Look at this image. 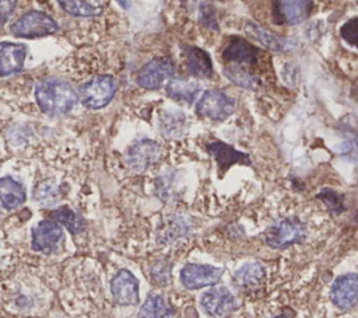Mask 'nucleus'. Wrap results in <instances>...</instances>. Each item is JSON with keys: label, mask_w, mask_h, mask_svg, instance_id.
Listing matches in <instances>:
<instances>
[{"label": "nucleus", "mask_w": 358, "mask_h": 318, "mask_svg": "<svg viewBox=\"0 0 358 318\" xmlns=\"http://www.w3.org/2000/svg\"><path fill=\"white\" fill-rule=\"evenodd\" d=\"M35 98L45 113L59 116L70 112L76 106L78 92L69 81L59 77H48L36 84Z\"/></svg>", "instance_id": "f257e3e1"}, {"label": "nucleus", "mask_w": 358, "mask_h": 318, "mask_svg": "<svg viewBox=\"0 0 358 318\" xmlns=\"http://www.w3.org/2000/svg\"><path fill=\"white\" fill-rule=\"evenodd\" d=\"M117 84L109 74L95 76L78 87V98L90 109L106 106L115 97Z\"/></svg>", "instance_id": "f03ea898"}, {"label": "nucleus", "mask_w": 358, "mask_h": 318, "mask_svg": "<svg viewBox=\"0 0 358 318\" xmlns=\"http://www.w3.org/2000/svg\"><path fill=\"white\" fill-rule=\"evenodd\" d=\"M59 29L57 22L46 13L31 10L22 14L13 25L11 32L18 38H38L55 34Z\"/></svg>", "instance_id": "7ed1b4c3"}, {"label": "nucleus", "mask_w": 358, "mask_h": 318, "mask_svg": "<svg viewBox=\"0 0 358 318\" xmlns=\"http://www.w3.org/2000/svg\"><path fill=\"white\" fill-rule=\"evenodd\" d=\"M235 109V99L220 90H207L196 104V113L211 120H224Z\"/></svg>", "instance_id": "20e7f679"}, {"label": "nucleus", "mask_w": 358, "mask_h": 318, "mask_svg": "<svg viewBox=\"0 0 358 318\" xmlns=\"http://www.w3.org/2000/svg\"><path fill=\"white\" fill-rule=\"evenodd\" d=\"M305 237V226L298 219H282L264 231L266 244L271 248H285Z\"/></svg>", "instance_id": "39448f33"}, {"label": "nucleus", "mask_w": 358, "mask_h": 318, "mask_svg": "<svg viewBox=\"0 0 358 318\" xmlns=\"http://www.w3.org/2000/svg\"><path fill=\"white\" fill-rule=\"evenodd\" d=\"M175 73V64L168 57H154L137 73V84L145 90H157Z\"/></svg>", "instance_id": "423d86ee"}, {"label": "nucleus", "mask_w": 358, "mask_h": 318, "mask_svg": "<svg viewBox=\"0 0 358 318\" xmlns=\"http://www.w3.org/2000/svg\"><path fill=\"white\" fill-rule=\"evenodd\" d=\"M259 55L260 49L241 36H232L222 49L224 64H238L249 69L257 64Z\"/></svg>", "instance_id": "0eeeda50"}, {"label": "nucleus", "mask_w": 358, "mask_h": 318, "mask_svg": "<svg viewBox=\"0 0 358 318\" xmlns=\"http://www.w3.org/2000/svg\"><path fill=\"white\" fill-rule=\"evenodd\" d=\"M224 269L211 265L187 263L180 270V282L189 290H197L206 286L217 284L222 277Z\"/></svg>", "instance_id": "6e6552de"}, {"label": "nucleus", "mask_w": 358, "mask_h": 318, "mask_svg": "<svg viewBox=\"0 0 358 318\" xmlns=\"http://www.w3.org/2000/svg\"><path fill=\"white\" fill-rule=\"evenodd\" d=\"M161 154V146L155 140L143 139L133 143L124 154L126 165L133 171H144L154 164Z\"/></svg>", "instance_id": "1a4fd4ad"}, {"label": "nucleus", "mask_w": 358, "mask_h": 318, "mask_svg": "<svg viewBox=\"0 0 358 318\" xmlns=\"http://www.w3.org/2000/svg\"><path fill=\"white\" fill-rule=\"evenodd\" d=\"M63 240V228L60 224L52 220H42L32 228V242L34 251L42 254L53 252Z\"/></svg>", "instance_id": "9d476101"}, {"label": "nucleus", "mask_w": 358, "mask_h": 318, "mask_svg": "<svg viewBox=\"0 0 358 318\" xmlns=\"http://www.w3.org/2000/svg\"><path fill=\"white\" fill-rule=\"evenodd\" d=\"M110 291L115 303L119 305H136L140 301L138 280L127 269H122L113 276L110 282Z\"/></svg>", "instance_id": "9b49d317"}, {"label": "nucleus", "mask_w": 358, "mask_h": 318, "mask_svg": "<svg viewBox=\"0 0 358 318\" xmlns=\"http://www.w3.org/2000/svg\"><path fill=\"white\" fill-rule=\"evenodd\" d=\"M330 298L340 310H350L358 303V272L338 276L330 290Z\"/></svg>", "instance_id": "f8f14e48"}, {"label": "nucleus", "mask_w": 358, "mask_h": 318, "mask_svg": "<svg viewBox=\"0 0 358 318\" xmlns=\"http://www.w3.org/2000/svg\"><path fill=\"white\" fill-rule=\"evenodd\" d=\"M273 18L275 24L295 25L305 21L312 8L313 1L309 0H291V1H274L273 3Z\"/></svg>", "instance_id": "ddd939ff"}, {"label": "nucleus", "mask_w": 358, "mask_h": 318, "mask_svg": "<svg viewBox=\"0 0 358 318\" xmlns=\"http://www.w3.org/2000/svg\"><path fill=\"white\" fill-rule=\"evenodd\" d=\"M201 308L213 317L224 318L229 315L235 307V298L232 293L227 287H213L208 291H206L200 298Z\"/></svg>", "instance_id": "4468645a"}, {"label": "nucleus", "mask_w": 358, "mask_h": 318, "mask_svg": "<svg viewBox=\"0 0 358 318\" xmlns=\"http://www.w3.org/2000/svg\"><path fill=\"white\" fill-rule=\"evenodd\" d=\"M28 46L21 42H0V76H11L24 67Z\"/></svg>", "instance_id": "2eb2a0df"}, {"label": "nucleus", "mask_w": 358, "mask_h": 318, "mask_svg": "<svg viewBox=\"0 0 358 318\" xmlns=\"http://www.w3.org/2000/svg\"><path fill=\"white\" fill-rule=\"evenodd\" d=\"M206 150L215 158L221 174H224L234 164H246V165L250 164V158L246 153H242L220 140L207 143Z\"/></svg>", "instance_id": "dca6fc26"}, {"label": "nucleus", "mask_w": 358, "mask_h": 318, "mask_svg": "<svg viewBox=\"0 0 358 318\" xmlns=\"http://www.w3.org/2000/svg\"><path fill=\"white\" fill-rule=\"evenodd\" d=\"M183 53L186 57L187 71L194 77H211L213 62L210 55L197 46H185Z\"/></svg>", "instance_id": "f3484780"}, {"label": "nucleus", "mask_w": 358, "mask_h": 318, "mask_svg": "<svg viewBox=\"0 0 358 318\" xmlns=\"http://www.w3.org/2000/svg\"><path fill=\"white\" fill-rule=\"evenodd\" d=\"M27 199L24 186L11 177L0 178V203L7 210L20 207Z\"/></svg>", "instance_id": "a211bd4d"}, {"label": "nucleus", "mask_w": 358, "mask_h": 318, "mask_svg": "<svg viewBox=\"0 0 358 318\" xmlns=\"http://www.w3.org/2000/svg\"><path fill=\"white\" fill-rule=\"evenodd\" d=\"M169 98L183 102V104H192L200 91V85L197 81L185 78V77H175L171 78L165 88Z\"/></svg>", "instance_id": "6ab92c4d"}, {"label": "nucleus", "mask_w": 358, "mask_h": 318, "mask_svg": "<svg viewBox=\"0 0 358 318\" xmlns=\"http://www.w3.org/2000/svg\"><path fill=\"white\" fill-rule=\"evenodd\" d=\"M187 130V120L180 111H164L159 116V132L166 139H179Z\"/></svg>", "instance_id": "aec40b11"}, {"label": "nucleus", "mask_w": 358, "mask_h": 318, "mask_svg": "<svg viewBox=\"0 0 358 318\" xmlns=\"http://www.w3.org/2000/svg\"><path fill=\"white\" fill-rule=\"evenodd\" d=\"M264 277V269L259 262H246L234 273V280L239 287H256Z\"/></svg>", "instance_id": "412c9836"}, {"label": "nucleus", "mask_w": 358, "mask_h": 318, "mask_svg": "<svg viewBox=\"0 0 358 318\" xmlns=\"http://www.w3.org/2000/svg\"><path fill=\"white\" fill-rule=\"evenodd\" d=\"M222 70H224V74L238 87L255 90L259 85L257 74L252 71V69L249 67L238 66V64H224Z\"/></svg>", "instance_id": "4be33fe9"}, {"label": "nucleus", "mask_w": 358, "mask_h": 318, "mask_svg": "<svg viewBox=\"0 0 358 318\" xmlns=\"http://www.w3.org/2000/svg\"><path fill=\"white\" fill-rule=\"evenodd\" d=\"M173 310L168 305L164 296L152 293L150 294L137 312V318H165L169 317Z\"/></svg>", "instance_id": "5701e85b"}, {"label": "nucleus", "mask_w": 358, "mask_h": 318, "mask_svg": "<svg viewBox=\"0 0 358 318\" xmlns=\"http://www.w3.org/2000/svg\"><path fill=\"white\" fill-rule=\"evenodd\" d=\"M246 31L252 38L257 39L263 46H266L271 52H284L287 48V42L282 38L268 32L267 29L262 28L260 25L252 21L246 22Z\"/></svg>", "instance_id": "b1692460"}, {"label": "nucleus", "mask_w": 358, "mask_h": 318, "mask_svg": "<svg viewBox=\"0 0 358 318\" xmlns=\"http://www.w3.org/2000/svg\"><path fill=\"white\" fill-rule=\"evenodd\" d=\"M59 6L71 15L78 17H95L99 15L103 10L102 6H105L103 1H59Z\"/></svg>", "instance_id": "393cba45"}, {"label": "nucleus", "mask_w": 358, "mask_h": 318, "mask_svg": "<svg viewBox=\"0 0 358 318\" xmlns=\"http://www.w3.org/2000/svg\"><path fill=\"white\" fill-rule=\"evenodd\" d=\"M49 216L52 221H56L57 224L67 227L69 231L73 234H77L83 230V219L80 217V214H77L73 209L67 206H62L59 209L52 210Z\"/></svg>", "instance_id": "a878e982"}, {"label": "nucleus", "mask_w": 358, "mask_h": 318, "mask_svg": "<svg viewBox=\"0 0 358 318\" xmlns=\"http://www.w3.org/2000/svg\"><path fill=\"white\" fill-rule=\"evenodd\" d=\"M341 133L343 141L337 147L338 153L351 161H358V132L345 126Z\"/></svg>", "instance_id": "bb28decb"}, {"label": "nucleus", "mask_w": 358, "mask_h": 318, "mask_svg": "<svg viewBox=\"0 0 358 318\" xmlns=\"http://www.w3.org/2000/svg\"><path fill=\"white\" fill-rule=\"evenodd\" d=\"M59 189L57 186L53 185V182L50 179L42 181L36 185L35 191H34V199L41 203L42 206H52L59 200Z\"/></svg>", "instance_id": "cd10ccee"}, {"label": "nucleus", "mask_w": 358, "mask_h": 318, "mask_svg": "<svg viewBox=\"0 0 358 318\" xmlns=\"http://www.w3.org/2000/svg\"><path fill=\"white\" fill-rule=\"evenodd\" d=\"M316 198L319 200H322L333 214H341L345 210L344 195L338 193L337 191H334L331 188H323L316 195Z\"/></svg>", "instance_id": "c85d7f7f"}, {"label": "nucleus", "mask_w": 358, "mask_h": 318, "mask_svg": "<svg viewBox=\"0 0 358 318\" xmlns=\"http://www.w3.org/2000/svg\"><path fill=\"white\" fill-rule=\"evenodd\" d=\"M186 230H187V226L185 220L173 217L162 227V231H159V241L171 242L172 240H176L178 237L183 235Z\"/></svg>", "instance_id": "c756f323"}, {"label": "nucleus", "mask_w": 358, "mask_h": 318, "mask_svg": "<svg viewBox=\"0 0 358 318\" xmlns=\"http://www.w3.org/2000/svg\"><path fill=\"white\" fill-rule=\"evenodd\" d=\"M340 35L347 43L358 46V17H352L351 20L344 22L340 28Z\"/></svg>", "instance_id": "7c9ffc66"}, {"label": "nucleus", "mask_w": 358, "mask_h": 318, "mask_svg": "<svg viewBox=\"0 0 358 318\" xmlns=\"http://www.w3.org/2000/svg\"><path fill=\"white\" fill-rule=\"evenodd\" d=\"M152 279L158 283V284H166L171 279V263L165 262V261H159L152 266L151 270Z\"/></svg>", "instance_id": "2f4dec72"}, {"label": "nucleus", "mask_w": 358, "mask_h": 318, "mask_svg": "<svg viewBox=\"0 0 358 318\" xmlns=\"http://www.w3.org/2000/svg\"><path fill=\"white\" fill-rule=\"evenodd\" d=\"M201 6H203V7L200 8V21H201V22H203L206 27L217 29L218 27H217L215 14H214V10H213V7H211L210 4H207V3H203Z\"/></svg>", "instance_id": "473e14b6"}, {"label": "nucleus", "mask_w": 358, "mask_h": 318, "mask_svg": "<svg viewBox=\"0 0 358 318\" xmlns=\"http://www.w3.org/2000/svg\"><path fill=\"white\" fill-rule=\"evenodd\" d=\"M15 1H0V28L6 24V21L11 17L15 10Z\"/></svg>", "instance_id": "72a5a7b5"}, {"label": "nucleus", "mask_w": 358, "mask_h": 318, "mask_svg": "<svg viewBox=\"0 0 358 318\" xmlns=\"http://www.w3.org/2000/svg\"><path fill=\"white\" fill-rule=\"evenodd\" d=\"M355 221H358V212L355 213Z\"/></svg>", "instance_id": "f704fd0d"}, {"label": "nucleus", "mask_w": 358, "mask_h": 318, "mask_svg": "<svg viewBox=\"0 0 358 318\" xmlns=\"http://www.w3.org/2000/svg\"><path fill=\"white\" fill-rule=\"evenodd\" d=\"M274 318H287V317H274Z\"/></svg>", "instance_id": "c9c22d12"}]
</instances>
